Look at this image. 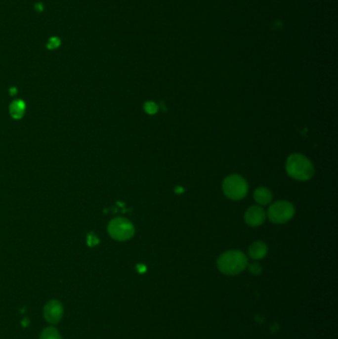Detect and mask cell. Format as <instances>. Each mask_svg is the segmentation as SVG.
I'll return each instance as SVG.
<instances>
[{"label":"cell","mask_w":338,"mask_h":339,"mask_svg":"<svg viewBox=\"0 0 338 339\" xmlns=\"http://www.w3.org/2000/svg\"><path fill=\"white\" fill-rule=\"evenodd\" d=\"M289 176L297 181H308L314 175V168L311 162L301 154L291 155L286 164Z\"/></svg>","instance_id":"cell-1"},{"label":"cell","mask_w":338,"mask_h":339,"mask_svg":"<svg viewBox=\"0 0 338 339\" xmlns=\"http://www.w3.org/2000/svg\"><path fill=\"white\" fill-rule=\"evenodd\" d=\"M248 265L247 257L238 250L227 251L220 255L217 260L219 271L228 276H234L241 273Z\"/></svg>","instance_id":"cell-2"},{"label":"cell","mask_w":338,"mask_h":339,"mask_svg":"<svg viewBox=\"0 0 338 339\" xmlns=\"http://www.w3.org/2000/svg\"><path fill=\"white\" fill-rule=\"evenodd\" d=\"M222 190L227 198L233 201H238L247 195L248 186L241 176L231 175L223 181Z\"/></svg>","instance_id":"cell-3"},{"label":"cell","mask_w":338,"mask_h":339,"mask_svg":"<svg viewBox=\"0 0 338 339\" xmlns=\"http://www.w3.org/2000/svg\"><path fill=\"white\" fill-rule=\"evenodd\" d=\"M294 214V206L286 201L276 202L269 208L268 211V217L274 223H285L292 219Z\"/></svg>","instance_id":"cell-4"},{"label":"cell","mask_w":338,"mask_h":339,"mask_svg":"<svg viewBox=\"0 0 338 339\" xmlns=\"http://www.w3.org/2000/svg\"><path fill=\"white\" fill-rule=\"evenodd\" d=\"M108 230L110 235L118 241L128 240L134 234V227L132 223L124 218L113 219L109 224Z\"/></svg>","instance_id":"cell-5"},{"label":"cell","mask_w":338,"mask_h":339,"mask_svg":"<svg viewBox=\"0 0 338 339\" xmlns=\"http://www.w3.org/2000/svg\"><path fill=\"white\" fill-rule=\"evenodd\" d=\"M63 314H64L63 304L57 299H52L48 301L44 307L45 319L51 324L58 323L62 319Z\"/></svg>","instance_id":"cell-6"},{"label":"cell","mask_w":338,"mask_h":339,"mask_svg":"<svg viewBox=\"0 0 338 339\" xmlns=\"http://www.w3.org/2000/svg\"><path fill=\"white\" fill-rule=\"evenodd\" d=\"M266 219L265 211L257 206L249 208L245 212V221L249 226L257 227L264 223Z\"/></svg>","instance_id":"cell-7"},{"label":"cell","mask_w":338,"mask_h":339,"mask_svg":"<svg viewBox=\"0 0 338 339\" xmlns=\"http://www.w3.org/2000/svg\"><path fill=\"white\" fill-rule=\"evenodd\" d=\"M268 252L267 245L262 241H256L249 247V256L254 260L263 259Z\"/></svg>","instance_id":"cell-8"},{"label":"cell","mask_w":338,"mask_h":339,"mask_svg":"<svg viewBox=\"0 0 338 339\" xmlns=\"http://www.w3.org/2000/svg\"><path fill=\"white\" fill-rule=\"evenodd\" d=\"M254 200L260 206H267L272 202V193L267 188H258L254 192Z\"/></svg>","instance_id":"cell-9"},{"label":"cell","mask_w":338,"mask_h":339,"mask_svg":"<svg viewBox=\"0 0 338 339\" xmlns=\"http://www.w3.org/2000/svg\"><path fill=\"white\" fill-rule=\"evenodd\" d=\"M40 339H62L60 332L54 327H47L40 335Z\"/></svg>","instance_id":"cell-10"},{"label":"cell","mask_w":338,"mask_h":339,"mask_svg":"<svg viewBox=\"0 0 338 339\" xmlns=\"http://www.w3.org/2000/svg\"><path fill=\"white\" fill-rule=\"evenodd\" d=\"M249 271L253 275H259L262 272V267L258 263H252L249 265Z\"/></svg>","instance_id":"cell-11"},{"label":"cell","mask_w":338,"mask_h":339,"mask_svg":"<svg viewBox=\"0 0 338 339\" xmlns=\"http://www.w3.org/2000/svg\"><path fill=\"white\" fill-rule=\"evenodd\" d=\"M145 108H146V111H147L148 113H151V114H153V113L157 112V110H158V107H157V105H156L155 103H153V102H149V103H147V104H146V106H145Z\"/></svg>","instance_id":"cell-12"}]
</instances>
